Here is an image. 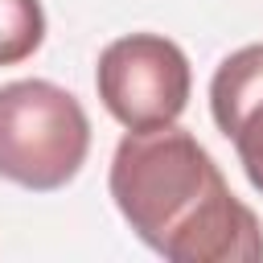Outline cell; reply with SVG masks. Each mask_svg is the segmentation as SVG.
<instances>
[{
  "instance_id": "obj_1",
  "label": "cell",
  "mask_w": 263,
  "mask_h": 263,
  "mask_svg": "<svg viewBox=\"0 0 263 263\" xmlns=\"http://www.w3.org/2000/svg\"><path fill=\"white\" fill-rule=\"evenodd\" d=\"M111 197L132 234L168 263H259L263 226L218 160L177 123L127 132L111 156Z\"/></svg>"
},
{
  "instance_id": "obj_3",
  "label": "cell",
  "mask_w": 263,
  "mask_h": 263,
  "mask_svg": "<svg viewBox=\"0 0 263 263\" xmlns=\"http://www.w3.org/2000/svg\"><path fill=\"white\" fill-rule=\"evenodd\" d=\"M95 86L103 107L127 132H148L181 119L189 107L193 70L177 41L160 33H127L99 53Z\"/></svg>"
},
{
  "instance_id": "obj_4",
  "label": "cell",
  "mask_w": 263,
  "mask_h": 263,
  "mask_svg": "<svg viewBox=\"0 0 263 263\" xmlns=\"http://www.w3.org/2000/svg\"><path fill=\"white\" fill-rule=\"evenodd\" d=\"M210 115L234 144L255 193H263V41L234 49L210 78Z\"/></svg>"
},
{
  "instance_id": "obj_5",
  "label": "cell",
  "mask_w": 263,
  "mask_h": 263,
  "mask_svg": "<svg viewBox=\"0 0 263 263\" xmlns=\"http://www.w3.org/2000/svg\"><path fill=\"white\" fill-rule=\"evenodd\" d=\"M45 41L41 0H0V66L33 58Z\"/></svg>"
},
{
  "instance_id": "obj_2",
  "label": "cell",
  "mask_w": 263,
  "mask_h": 263,
  "mask_svg": "<svg viewBox=\"0 0 263 263\" xmlns=\"http://www.w3.org/2000/svg\"><path fill=\"white\" fill-rule=\"evenodd\" d=\"M90 152V119L82 103L45 78L0 86V177L53 193L78 177Z\"/></svg>"
}]
</instances>
